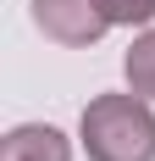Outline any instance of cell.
I'll list each match as a JSON object with an SVG mask.
<instances>
[{"mask_svg":"<svg viewBox=\"0 0 155 161\" xmlns=\"http://www.w3.org/2000/svg\"><path fill=\"white\" fill-rule=\"evenodd\" d=\"M78 133L89 161H155V111L144 95H94Z\"/></svg>","mask_w":155,"mask_h":161,"instance_id":"6da1fadb","label":"cell"},{"mask_svg":"<svg viewBox=\"0 0 155 161\" xmlns=\"http://www.w3.org/2000/svg\"><path fill=\"white\" fill-rule=\"evenodd\" d=\"M33 22H39L45 39H56V45H67V50H83L105 28H116L100 0H33Z\"/></svg>","mask_w":155,"mask_h":161,"instance_id":"7a4b0ae2","label":"cell"},{"mask_svg":"<svg viewBox=\"0 0 155 161\" xmlns=\"http://www.w3.org/2000/svg\"><path fill=\"white\" fill-rule=\"evenodd\" d=\"M0 161H72V145L50 122H22L0 139Z\"/></svg>","mask_w":155,"mask_h":161,"instance_id":"3957f363","label":"cell"},{"mask_svg":"<svg viewBox=\"0 0 155 161\" xmlns=\"http://www.w3.org/2000/svg\"><path fill=\"white\" fill-rule=\"evenodd\" d=\"M122 72H127V89L144 100H155V28L133 39V50L122 56Z\"/></svg>","mask_w":155,"mask_h":161,"instance_id":"277c9868","label":"cell"},{"mask_svg":"<svg viewBox=\"0 0 155 161\" xmlns=\"http://www.w3.org/2000/svg\"><path fill=\"white\" fill-rule=\"evenodd\" d=\"M105 6L111 22H122V28H133V22H150L155 17V0H100Z\"/></svg>","mask_w":155,"mask_h":161,"instance_id":"5b68a950","label":"cell"}]
</instances>
